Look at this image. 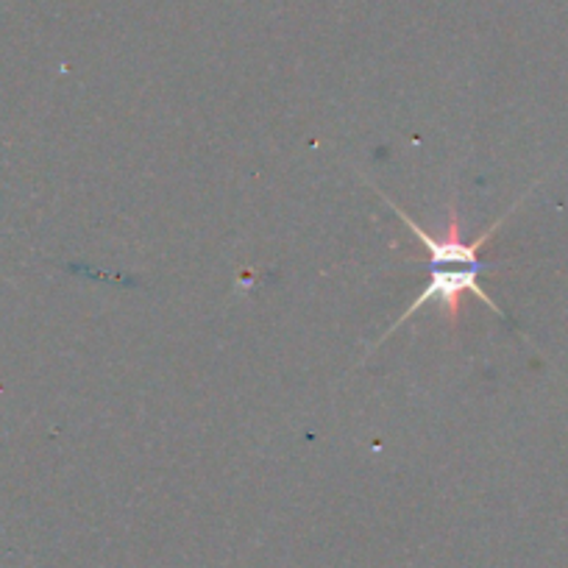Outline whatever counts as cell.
Wrapping results in <instances>:
<instances>
[{
	"label": "cell",
	"instance_id": "obj_1",
	"mask_svg": "<svg viewBox=\"0 0 568 568\" xmlns=\"http://www.w3.org/2000/svg\"><path fill=\"white\" fill-rule=\"evenodd\" d=\"M382 199H385V204L390 206L398 217H402L404 226H407L409 232H413L415 237H418L420 243L429 248V282H426L424 291L415 296V302L404 310L402 318H396V324H393L390 329H387L385 335L374 343V348L379 346L387 335H393V332H396L404 321H409L415 313H418V310H424L429 302H438L440 307H444L446 321H449V324H457V318H460V310H463L460 302L466 293L477 296L479 302H485V307H490L496 315L507 318L505 310L496 307L494 298H490L488 293H485L483 284H479V276H483V271H485V265L479 262V248H485V245H488V240L494 237L496 229L507 221V215H510L513 210L507 212L505 217H499L494 226L485 229L477 240L466 243V240H463L460 215H457L455 204L449 206V226H446V232L440 234V237H435V234L426 232L424 226H418V223H415V217L407 215V212H404L402 206L390 199V195L382 193Z\"/></svg>",
	"mask_w": 568,
	"mask_h": 568
}]
</instances>
